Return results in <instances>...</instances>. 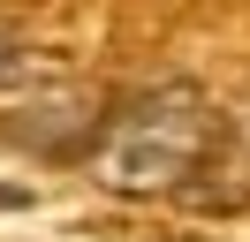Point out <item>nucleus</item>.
<instances>
[{"label": "nucleus", "mask_w": 250, "mask_h": 242, "mask_svg": "<svg viewBox=\"0 0 250 242\" xmlns=\"http://www.w3.org/2000/svg\"><path fill=\"white\" fill-rule=\"evenodd\" d=\"M0 68H8V30H0Z\"/></svg>", "instance_id": "7ed1b4c3"}, {"label": "nucleus", "mask_w": 250, "mask_h": 242, "mask_svg": "<svg viewBox=\"0 0 250 242\" xmlns=\"http://www.w3.org/2000/svg\"><path fill=\"white\" fill-rule=\"evenodd\" d=\"M212 129H220V106L205 99L197 83H159V91H144V99H129L122 114L99 129L91 174L106 182L114 197H174V189H189Z\"/></svg>", "instance_id": "f257e3e1"}, {"label": "nucleus", "mask_w": 250, "mask_h": 242, "mask_svg": "<svg viewBox=\"0 0 250 242\" xmlns=\"http://www.w3.org/2000/svg\"><path fill=\"white\" fill-rule=\"evenodd\" d=\"M0 129H8V144L16 151H38V159H68V151H91L99 136V99L83 83H68V76H46V99H23L0 114Z\"/></svg>", "instance_id": "f03ea898"}]
</instances>
